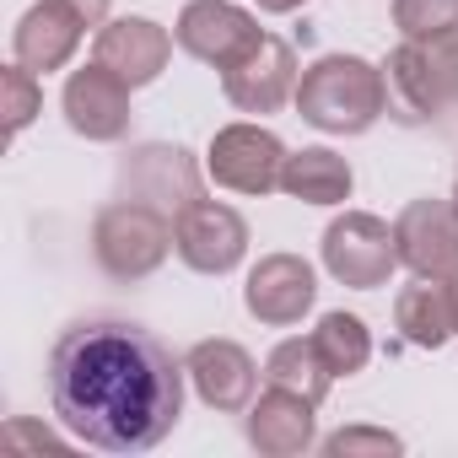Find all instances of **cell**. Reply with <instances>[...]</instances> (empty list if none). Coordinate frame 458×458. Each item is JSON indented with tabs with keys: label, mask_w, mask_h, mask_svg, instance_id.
Segmentation results:
<instances>
[{
	"label": "cell",
	"mask_w": 458,
	"mask_h": 458,
	"mask_svg": "<svg viewBox=\"0 0 458 458\" xmlns=\"http://www.w3.org/2000/svg\"><path fill=\"white\" fill-rule=\"evenodd\" d=\"M318 297V281H313V265L297 259V254H265L254 270H249V286H243V308L270 324V329H286V324H302V313L313 308Z\"/></svg>",
	"instance_id": "8fae6325"
},
{
	"label": "cell",
	"mask_w": 458,
	"mask_h": 458,
	"mask_svg": "<svg viewBox=\"0 0 458 458\" xmlns=\"http://www.w3.org/2000/svg\"><path fill=\"white\" fill-rule=\"evenodd\" d=\"M324 453H329V458H361V453L388 458V453H404V442H399L394 431H377V426H345V431L324 437Z\"/></svg>",
	"instance_id": "cb8c5ba5"
},
{
	"label": "cell",
	"mask_w": 458,
	"mask_h": 458,
	"mask_svg": "<svg viewBox=\"0 0 458 458\" xmlns=\"http://www.w3.org/2000/svg\"><path fill=\"white\" fill-rule=\"evenodd\" d=\"M399 265L415 276H447L458 270V210L453 199H410L394 221Z\"/></svg>",
	"instance_id": "7c38bea8"
},
{
	"label": "cell",
	"mask_w": 458,
	"mask_h": 458,
	"mask_svg": "<svg viewBox=\"0 0 458 458\" xmlns=\"http://www.w3.org/2000/svg\"><path fill=\"white\" fill-rule=\"evenodd\" d=\"M183 361L130 324L81 318L49 351V404L65 431L103 453H146L183 415Z\"/></svg>",
	"instance_id": "6da1fadb"
},
{
	"label": "cell",
	"mask_w": 458,
	"mask_h": 458,
	"mask_svg": "<svg viewBox=\"0 0 458 458\" xmlns=\"http://www.w3.org/2000/svg\"><path fill=\"white\" fill-rule=\"evenodd\" d=\"M324 270L340 286L372 292L399 270V243H394V226L377 221L372 210H345L340 221H329L324 233Z\"/></svg>",
	"instance_id": "277c9868"
},
{
	"label": "cell",
	"mask_w": 458,
	"mask_h": 458,
	"mask_svg": "<svg viewBox=\"0 0 458 458\" xmlns=\"http://www.w3.org/2000/svg\"><path fill=\"white\" fill-rule=\"evenodd\" d=\"M119 199H140V205H151V210L178 221L194 199H205L199 167H194V157L183 146H162V140L135 146L119 162Z\"/></svg>",
	"instance_id": "5b68a950"
},
{
	"label": "cell",
	"mask_w": 458,
	"mask_h": 458,
	"mask_svg": "<svg viewBox=\"0 0 458 458\" xmlns=\"http://www.w3.org/2000/svg\"><path fill=\"white\" fill-rule=\"evenodd\" d=\"M173 38H178L183 55H194V60L226 71V65H238L265 33H259V22H254L243 6H233V0H189V6L178 12Z\"/></svg>",
	"instance_id": "ba28073f"
},
{
	"label": "cell",
	"mask_w": 458,
	"mask_h": 458,
	"mask_svg": "<svg viewBox=\"0 0 458 458\" xmlns=\"http://www.w3.org/2000/svg\"><path fill=\"white\" fill-rule=\"evenodd\" d=\"M313 399H302V394H292V388H265L254 404H249V420H243V431H249V442L265 453V458H297V453H308L313 442H318V426H313Z\"/></svg>",
	"instance_id": "9a60e30c"
},
{
	"label": "cell",
	"mask_w": 458,
	"mask_h": 458,
	"mask_svg": "<svg viewBox=\"0 0 458 458\" xmlns=\"http://www.w3.org/2000/svg\"><path fill=\"white\" fill-rule=\"evenodd\" d=\"M313 345L324 351L335 377H351V372H361L372 361V335H367V324L356 313H324L318 329H313Z\"/></svg>",
	"instance_id": "44dd1931"
},
{
	"label": "cell",
	"mask_w": 458,
	"mask_h": 458,
	"mask_svg": "<svg viewBox=\"0 0 458 458\" xmlns=\"http://www.w3.org/2000/svg\"><path fill=\"white\" fill-rule=\"evenodd\" d=\"M297 6H308V0H259V12H270V17H286Z\"/></svg>",
	"instance_id": "484cf974"
},
{
	"label": "cell",
	"mask_w": 458,
	"mask_h": 458,
	"mask_svg": "<svg viewBox=\"0 0 458 458\" xmlns=\"http://www.w3.org/2000/svg\"><path fill=\"white\" fill-rule=\"evenodd\" d=\"M130 81H119L108 65H87V71H71L65 92H60V108H65V124L87 140H124L130 130Z\"/></svg>",
	"instance_id": "30bf717a"
},
{
	"label": "cell",
	"mask_w": 458,
	"mask_h": 458,
	"mask_svg": "<svg viewBox=\"0 0 458 458\" xmlns=\"http://www.w3.org/2000/svg\"><path fill=\"white\" fill-rule=\"evenodd\" d=\"M447 292H453V308H458V270H447Z\"/></svg>",
	"instance_id": "4316f807"
},
{
	"label": "cell",
	"mask_w": 458,
	"mask_h": 458,
	"mask_svg": "<svg viewBox=\"0 0 458 458\" xmlns=\"http://www.w3.org/2000/svg\"><path fill=\"white\" fill-rule=\"evenodd\" d=\"M265 377L276 383V388H292V394H302V399H313V404H324V394H329V383H335V372H329V361H324V351L313 345V335L302 340H281L276 351H270V361H265Z\"/></svg>",
	"instance_id": "ffe728a7"
},
{
	"label": "cell",
	"mask_w": 458,
	"mask_h": 458,
	"mask_svg": "<svg viewBox=\"0 0 458 458\" xmlns=\"http://www.w3.org/2000/svg\"><path fill=\"white\" fill-rule=\"evenodd\" d=\"M221 92L243 114H276L286 98H297V55L286 38H259L238 65L221 71Z\"/></svg>",
	"instance_id": "9c48e42d"
},
{
	"label": "cell",
	"mask_w": 458,
	"mask_h": 458,
	"mask_svg": "<svg viewBox=\"0 0 458 458\" xmlns=\"http://www.w3.org/2000/svg\"><path fill=\"white\" fill-rule=\"evenodd\" d=\"M173 243H178V259L194 276H226V270H238L243 254H249V221L233 205L194 199L173 221Z\"/></svg>",
	"instance_id": "52a82bcc"
},
{
	"label": "cell",
	"mask_w": 458,
	"mask_h": 458,
	"mask_svg": "<svg viewBox=\"0 0 458 458\" xmlns=\"http://www.w3.org/2000/svg\"><path fill=\"white\" fill-rule=\"evenodd\" d=\"M383 87H388V114H394L399 124H426V119H437V114L447 108L426 44H410V38H404V44L388 55V65H383Z\"/></svg>",
	"instance_id": "e0dca14e"
},
{
	"label": "cell",
	"mask_w": 458,
	"mask_h": 458,
	"mask_svg": "<svg viewBox=\"0 0 458 458\" xmlns=\"http://www.w3.org/2000/svg\"><path fill=\"white\" fill-rule=\"evenodd\" d=\"M81 33H87V22L65 6V0H38V6L22 12V22H17V33H12V55H17V65L49 76V71H60V65H71Z\"/></svg>",
	"instance_id": "2e32d148"
},
{
	"label": "cell",
	"mask_w": 458,
	"mask_h": 458,
	"mask_svg": "<svg viewBox=\"0 0 458 458\" xmlns=\"http://www.w3.org/2000/svg\"><path fill=\"white\" fill-rule=\"evenodd\" d=\"M286 146L265 130V124H226L210 135V157L205 173L233 189V194H270L281 189V167H286Z\"/></svg>",
	"instance_id": "8992f818"
},
{
	"label": "cell",
	"mask_w": 458,
	"mask_h": 458,
	"mask_svg": "<svg viewBox=\"0 0 458 458\" xmlns=\"http://www.w3.org/2000/svg\"><path fill=\"white\" fill-rule=\"evenodd\" d=\"M183 367H189L194 394H199L210 410L238 415V410H249V404H254L259 367H254V356H249L238 340H199V345L183 356Z\"/></svg>",
	"instance_id": "4fadbf2b"
},
{
	"label": "cell",
	"mask_w": 458,
	"mask_h": 458,
	"mask_svg": "<svg viewBox=\"0 0 458 458\" xmlns=\"http://www.w3.org/2000/svg\"><path fill=\"white\" fill-rule=\"evenodd\" d=\"M297 114L324 135H367L388 114L383 65L361 55H324L297 81Z\"/></svg>",
	"instance_id": "7a4b0ae2"
},
{
	"label": "cell",
	"mask_w": 458,
	"mask_h": 458,
	"mask_svg": "<svg viewBox=\"0 0 458 458\" xmlns=\"http://www.w3.org/2000/svg\"><path fill=\"white\" fill-rule=\"evenodd\" d=\"M65 6H71L87 28H103V22H108V0H65Z\"/></svg>",
	"instance_id": "d4e9b609"
},
{
	"label": "cell",
	"mask_w": 458,
	"mask_h": 458,
	"mask_svg": "<svg viewBox=\"0 0 458 458\" xmlns=\"http://www.w3.org/2000/svg\"><path fill=\"white\" fill-rule=\"evenodd\" d=\"M173 249H178L173 243V216H162L140 199H114L92 221V259L119 286L146 281L151 270H162V259Z\"/></svg>",
	"instance_id": "3957f363"
},
{
	"label": "cell",
	"mask_w": 458,
	"mask_h": 458,
	"mask_svg": "<svg viewBox=\"0 0 458 458\" xmlns=\"http://www.w3.org/2000/svg\"><path fill=\"white\" fill-rule=\"evenodd\" d=\"M44 108V87H38V71L28 65H6L0 76V114H6V135H22Z\"/></svg>",
	"instance_id": "603a6c76"
},
{
	"label": "cell",
	"mask_w": 458,
	"mask_h": 458,
	"mask_svg": "<svg viewBox=\"0 0 458 458\" xmlns=\"http://www.w3.org/2000/svg\"><path fill=\"white\" fill-rule=\"evenodd\" d=\"M453 210H458V189H453Z\"/></svg>",
	"instance_id": "83f0119b"
},
{
	"label": "cell",
	"mask_w": 458,
	"mask_h": 458,
	"mask_svg": "<svg viewBox=\"0 0 458 458\" xmlns=\"http://www.w3.org/2000/svg\"><path fill=\"white\" fill-rule=\"evenodd\" d=\"M394 28L410 44H437L458 28V0H394Z\"/></svg>",
	"instance_id": "7402d4cb"
},
{
	"label": "cell",
	"mask_w": 458,
	"mask_h": 458,
	"mask_svg": "<svg viewBox=\"0 0 458 458\" xmlns=\"http://www.w3.org/2000/svg\"><path fill=\"white\" fill-rule=\"evenodd\" d=\"M394 324L410 345L442 351L458 335V308H453L447 276H415V286H404L399 302H394Z\"/></svg>",
	"instance_id": "ac0fdd59"
},
{
	"label": "cell",
	"mask_w": 458,
	"mask_h": 458,
	"mask_svg": "<svg viewBox=\"0 0 458 458\" xmlns=\"http://www.w3.org/2000/svg\"><path fill=\"white\" fill-rule=\"evenodd\" d=\"M351 183H356L351 162L335 157L329 146H302L281 167V189L302 205H340V199H351Z\"/></svg>",
	"instance_id": "d6986e66"
},
{
	"label": "cell",
	"mask_w": 458,
	"mask_h": 458,
	"mask_svg": "<svg viewBox=\"0 0 458 458\" xmlns=\"http://www.w3.org/2000/svg\"><path fill=\"white\" fill-rule=\"evenodd\" d=\"M167 55H173V38L151 17H119V22H108L98 33V49H92V60L108 65L130 87H151L167 71Z\"/></svg>",
	"instance_id": "5bb4252c"
}]
</instances>
